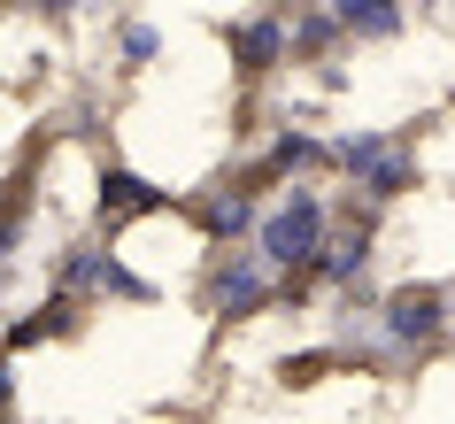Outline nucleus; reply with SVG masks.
Instances as JSON below:
<instances>
[{"label":"nucleus","mask_w":455,"mask_h":424,"mask_svg":"<svg viewBox=\"0 0 455 424\" xmlns=\"http://www.w3.org/2000/svg\"><path fill=\"white\" fill-rule=\"evenodd\" d=\"M163 54H170V31L155 16H140V8H116L108 16V70L116 77H147Z\"/></svg>","instance_id":"0eeeda50"},{"label":"nucleus","mask_w":455,"mask_h":424,"mask_svg":"<svg viewBox=\"0 0 455 424\" xmlns=\"http://www.w3.org/2000/svg\"><path fill=\"white\" fill-rule=\"evenodd\" d=\"M178 209V186H155L147 170L132 163H100L93 170V216L108 224V232H124V224H147V216Z\"/></svg>","instance_id":"423d86ee"},{"label":"nucleus","mask_w":455,"mask_h":424,"mask_svg":"<svg viewBox=\"0 0 455 424\" xmlns=\"http://www.w3.org/2000/svg\"><path fill=\"white\" fill-rule=\"evenodd\" d=\"M339 371V355L316 340V348H286L278 355V386H293V394H309V386H324V378Z\"/></svg>","instance_id":"1a4fd4ad"},{"label":"nucleus","mask_w":455,"mask_h":424,"mask_svg":"<svg viewBox=\"0 0 455 424\" xmlns=\"http://www.w3.org/2000/svg\"><path fill=\"white\" fill-rule=\"evenodd\" d=\"M201 308H209V324H255V316H270V308H286V293H278V278H270L263 262L247 255V247H216V255H201Z\"/></svg>","instance_id":"20e7f679"},{"label":"nucleus","mask_w":455,"mask_h":424,"mask_svg":"<svg viewBox=\"0 0 455 424\" xmlns=\"http://www.w3.org/2000/svg\"><path fill=\"white\" fill-rule=\"evenodd\" d=\"M324 239H332V186H278L255 216V232H247V255L263 262L278 293L301 308V278L316 270L324 255Z\"/></svg>","instance_id":"f03ea898"},{"label":"nucleus","mask_w":455,"mask_h":424,"mask_svg":"<svg viewBox=\"0 0 455 424\" xmlns=\"http://www.w3.org/2000/svg\"><path fill=\"white\" fill-rule=\"evenodd\" d=\"M324 186H339L355 209L386 216L394 201L425 186V140L409 124H339V132H324Z\"/></svg>","instance_id":"f257e3e1"},{"label":"nucleus","mask_w":455,"mask_h":424,"mask_svg":"<svg viewBox=\"0 0 455 424\" xmlns=\"http://www.w3.org/2000/svg\"><path fill=\"white\" fill-rule=\"evenodd\" d=\"M47 293L77 301L85 316H93V308H155L163 301V285L140 278V270L124 262V247H108V239H70V247L54 255V270H47Z\"/></svg>","instance_id":"7ed1b4c3"},{"label":"nucleus","mask_w":455,"mask_h":424,"mask_svg":"<svg viewBox=\"0 0 455 424\" xmlns=\"http://www.w3.org/2000/svg\"><path fill=\"white\" fill-rule=\"evenodd\" d=\"M332 24H339V47H394V39H409V8H394V0H332Z\"/></svg>","instance_id":"6e6552de"},{"label":"nucleus","mask_w":455,"mask_h":424,"mask_svg":"<svg viewBox=\"0 0 455 424\" xmlns=\"http://www.w3.org/2000/svg\"><path fill=\"white\" fill-rule=\"evenodd\" d=\"M216 47H224V62H232V85H240L247 100L263 93L270 77H286V8H240V16H224L216 24Z\"/></svg>","instance_id":"39448f33"}]
</instances>
